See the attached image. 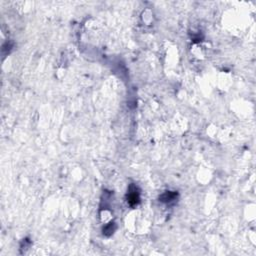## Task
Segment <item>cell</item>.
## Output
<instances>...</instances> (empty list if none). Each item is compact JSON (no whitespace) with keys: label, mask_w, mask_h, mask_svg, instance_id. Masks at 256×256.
I'll list each match as a JSON object with an SVG mask.
<instances>
[{"label":"cell","mask_w":256,"mask_h":256,"mask_svg":"<svg viewBox=\"0 0 256 256\" xmlns=\"http://www.w3.org/2000/svg\"><path fill=\"white\" fill-rule=\"evenodd\" d=\"M127 201L131 206H135L139 203V193L136 191L135 186L133 185L130 186V189H129V193L127 196Z\"/></svg>","instance_id":"6da1fadb"},{"label":"cell","mask_w":256,"mask_h":256,"mask_svg":"<svg viewBox=\"0 0 256 256\" xmlns=\"http://www.w3.org/2000/svg\"><path fill=\"white\" fill-rule=\"evenodd\" d=\"M177 196L176 193H173V192H166L164 193L163 195L161 196V199L162 201H165V202H170L175 199V197Z\"/></svg>","instance_id":"7a4b0ae2"},{"label":"cell","mask_w":256,"mask_h":256,"mask_svg":"<svg viewBox=\"0 0 256 256\" xmlns=\"http://www.w3.org/2000/svg\"><path fill=\"white\" fill-rule=\"evenodd\" d=\"M113 231H114V228L112 227V223H110L108 226H106L104 229H103V233L106 235H110L111 233H113Z\"/></svg>","instance_id":"3957f363"}]
</instances>
